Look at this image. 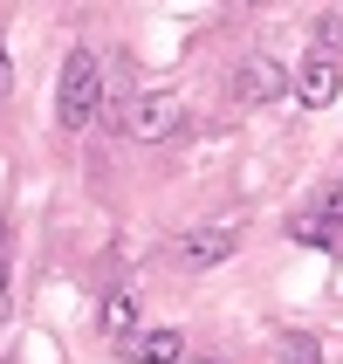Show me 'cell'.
Returning <instances> with one entry per match:
<instances>
[{"mask_svg":"<svg viewBox=\"0 0 343 364\" xmlns=\"http://www.w3.org/2000/svg\"><path fill=\"white\" fill-rule=\"evenodd\" d=\"M234 247H241L234 227H192V234L172 241V255H179V268H220V262H234Z\"/></svg>","mask_w":343,"mask_h":364,"instance_id":"5","label":"cell"},{"mask_svg":"<svg viewBox=\"0 0 343 364\" xmlns=\"http://www.w3.org/2000/svg\"><path fill=\"white\" fill-rule=\"evenodd\" d=\"M55 117L62 131H89L103 117V62L89 55V41H76L62 55V76H55Z\"/></svg>","mask_w":343,"mask_h":364,"instance_id":"1","label":"cell"},{"mask_svg":"<svg viewBox=\"0 0 343 364\" xmlns=\"http://www.w3.org/2000/svg\"><path fill=\"white\" fill-rule=\"evenodd\" d=\"M200 364H206V358H200Z\"/></svg>","mask_w":343,"mask_h":364,"instance_id":"13","label":"cell"},{"mask_svg":"<svg viewBox=\"0 0 343 364\" xmlns=\"http://www.w3.org/2000/svg\"><path fill=\"white\" fill-rule=\"evenodd\" d=\"M97 323H103V337H131V330H138V296H131V289H110L103 309H97Z\"/></svg>","mask_w":343,"mask_h":364,"instance_id":"8","label":"cell"},{"mask_svg":"<svg viewBox=\"0 0 343 364\" xmlns=\"http://www.w3.org/2000/svg\"><path fill=\"white\" fill-rule=\"evenodd\" d=\"M337 90H343V69H337L330 55H316V62H303V69H295V103H309V110L337 103Z\"/></svg>","mask_w":343,"mask_h":364,"instance_id":"6","label":"cell"},{"mask_svg":"<svg viewBox=\"0 0 343 364\" xmlns=\"http://www.w3.org/2000/svg\"><path fill=\"white\" fill-rule=\"evenodd\" d=\"M234 103H282V97H295V76H288L275 55H247V62H234Z\"/></svg>","mask_w":343,"mask_h":364,"instance_id":"4","label":"cell"},{"mask_svg":"<svg viewBox=\"0 0 343 364\" xmlns=\"http://www.w3.org/2000/svg\"><path fill=\"white\" fill-rule=\"evenodd\" d=\"M309 35H316L323 55H337V48H343V14H316V21H309Z\"/></svg>","mask_w":343,"mask_h":364,"instance_id":"10","label":"cell"},{"mask_svg":"<svg viewBox=\"0 0 343 364\" xmlns=\"http://www.w3.org/2000/svg\"><path fill=\"white\" fill-rule=\"evenodd\" d=\"M124 131L138 144H172L185 131V97L179 90H138L131 110H124Z\"/></svg>","mask_w":343,"mask_h":364,"instance_id":"2","label":"cell"},{"mask_svg":"<svg viewBox=\"0 0 343 364\" xmlns=\"http://www.w3.org/2000/svg\"><path fill=\"white\" fill-rule=\"evenodd\" d=\"M14 316V255H7V220H0V323Z\"/></svg>","mask_w":343,"mask_h":364,"instance_id":"9","label":"cell"},{"mask_svg":"<svg viewBox=\"0 0 343 364\" xmlns=\"http://www.w3.org/2000/svg\"><path fill=\"white\" fill-rule=\"evenodd\" d=\"M131 364H185V337L179 330H138L131 337Z\"/></svg>","mask_w":343,"mask_h":364,"instance_id":"7","label":"cell"},{"mask_svg":"<svg viewBox=\"0 0 343 364\" xmlns=\"http://www.w3.org/2000/svg\"><path fill=\"white\" fill-rule=\"evenodd\" d=\"M288 241H309V247L343 255V179H337V186H316L309 213H295V220H288Z\"/></svg>","mask_w":343,"mask_h":364,"instance_id":"3","label":"cell"},{"mask_svg":"<svg viewBox=\"0 0 343 364\" xmlns=\"http://www.w3.org/2000/svg\"><path fill=\"white\" fill-rule=\"evenodd\" d=\"M7 90H14V62H7V41H0V103H7Z\"/></svg>","mask_w":343,"mask_h":364,"instance_id":"12","label":"cell"},{"mask_svg":"<svg viewBox=\"0 0 343 364\" xmlns=\"http://www.w3.org/2000/svg\"><path fill=\"white\" fill-rule=\"evenodd\" d=\"M282 364H323V344L316 337H282Z\"/></svg>","mask_w":343,"mask_h":364,"instance_id":"11","label":"cell"}]
</instances>
